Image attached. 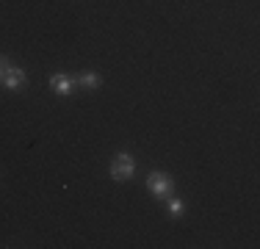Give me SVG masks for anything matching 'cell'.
Listing matches in <instances>:
<instances>
[{
    "label": "cell",
    "mask_w": 260,
    "mask_h": 249,
    "mask_svg": "<svg viewBox=\"0 0 260 249\" xmlns=\"http://www.w3.org/2000/svg\"><path fill=\"white\" fill-rule=\"evenodd\" d=\"M3 83H6V89H9V91H20L22 86H25V72L17 70V67H6Z\"/></svg>",
    "instance_id": "3"
},
{
    "label": "cell",
    "mask_w": 260,
    "mask_h": 249,
    "mask_svg": "<svg viewBox=\"0 0 260 249\" xmlns=\"http://www.w3.org/2000/svg\"><path fill=\"white\" fill-rule=\"evenodd\" d=\"M147 189H150V194H155L160 199H169L175 194V183H172L169 174L164 172H150V177H147Z\"/></svg>",
    "instance_id": "1"
},
{
    "label": "cell",
    "mask_w": 260,
    "mask_h": 249,
    "mask_svg": "<svg viewBox=\"0 0 260 249\" xmlns=\"http://www.w3.org/2000/svg\"><path fill=\"white\" fill-rule=\"evenodd\" d=\"M133 172H136V161L130 158L127 152H119L114 158V164H111V177L119 180V183H125L127 177H133Z\"/></svg>",
    "instance_id": "2"
},
{
    "label": "cell",
    "mask_w": 260,
    "mask_h": 249,
    "mask_svg": "<svg viewBox=\"0 0 260 249\" xmlns=\"http://www.w3.org/2000/svg\"><path fill=\"white\" fill-rule=\"evenodd\" d=\"M50 89L55 95H72V78H67V75H53Z\"/></svg>",
    "instance_id": "4"
},
{
    "label": "cell",
    "mask_w": 260,
    "mask_h": 249,
    "mask_svg": "<svg viewBox=\"0 0 260 249\" xmlns=\"http://www.w3.org/2000/svg\"><path fill=\"white\" fill-rule=\"evenodd\" d=\"M169 213H175V216L183 213V202H180V199H172L169 197Z\"/></svg>",
    "instance_id": "6"
},
{
    "label": "cell",
    "mask_w": 260,
    "mask_h": 249,
    "mask_svg": "<svg viewBox=\"0 0 260 249\" xmlns=\"http://www.w3.org/2000/svg\"><path fill=\"white\" fill-rule=\"evenodd\" d=\"M78 83L83 86V89H97L100 86V75H94V72H83L78 78Z\"/></svg>",
    "instance_id": "5"
}]
</instances>
